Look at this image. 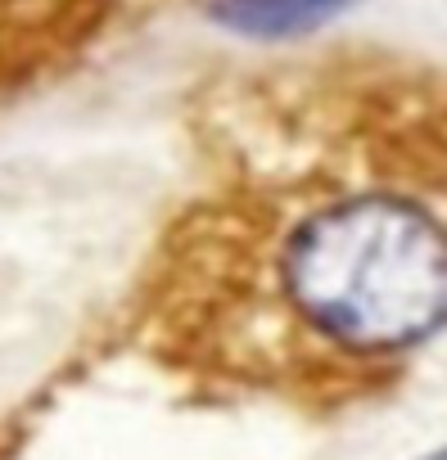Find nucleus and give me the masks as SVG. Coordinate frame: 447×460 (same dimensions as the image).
Here are the masks:
<instances>
[{
    "mask_svg": "<svg viewBox=\"0 0 447 460\" xmlns=\"http://www.w3.org/2000/svg\"><path fill=\"white\" fill-rule=\"evenodd\" d=\"M420 460H447V447H438V451H429V456H420Z\"/></svg>",
    "mask_w": 447,
    "mask_h": 460,
    "instance_id": "f03ea898",
    "label": "nucleus"
},
{
    "mask_svg": "<svg viewBox=\"0 0 447 460\" xmlns=\"http://www.w3.org/2000/svg\"><path fill=\"white\" fill-rule=\"evenodd\" d=\"M281 95L303 163H263L267 185L221 208L217 321L227 361L267 375H348L447 330V104L366 77Z\"/></svg>",
    "mask_w": 447,
    "mask_h": 460,
    "instance_id": "f257e3e1",
    "label": "nucleus"
}]
</instances>
